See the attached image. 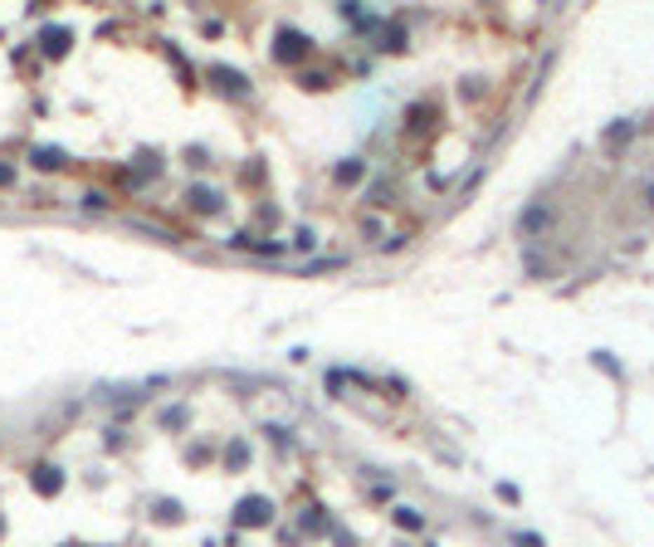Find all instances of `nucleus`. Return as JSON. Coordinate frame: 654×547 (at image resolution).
I'll return each instance as SVG.
<instances>
[{
	"label": "nucleus",
	"instance_id": "nucleus-1",
	"mask_svg": "<svg viewBox=\"0 0 654 547\" xmlns=\"http://www.w3.org/2000/svg\"><path fill=\"white\" fill-rule=\"evenodd\" d=\"M650 206H654V181H650Z\"/></svg>",
	"mask_w": 654,
	"mask_h": 547
}]
</instances>
